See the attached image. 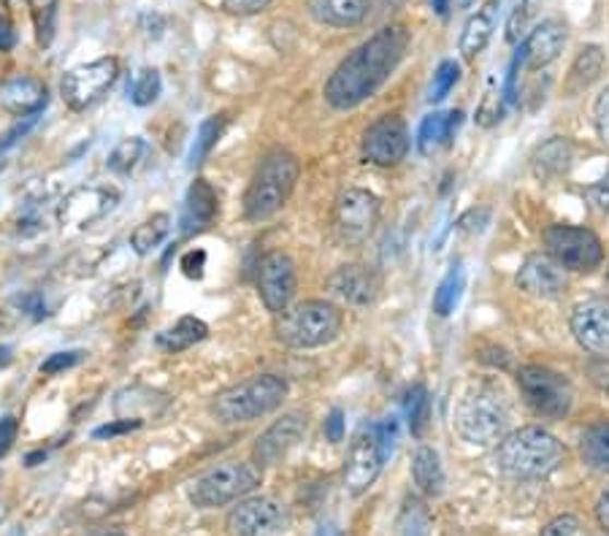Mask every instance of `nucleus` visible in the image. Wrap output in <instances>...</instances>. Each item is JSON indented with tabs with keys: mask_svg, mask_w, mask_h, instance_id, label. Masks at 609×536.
Segmentation results:
<instances>
[{
	"mask_svg": "<svg viewBox=\"0 0 609 536\" xmlns=\"http://www.w3.org/2000/svg\"><path fill=\"white\" fill-rule=\"evenodd\" d=\"M409 47V31L404 25H385L355 47L325 84V100L338 111H347L369 100L391 79Z\"/></svg>",
	"mask_w": 609,
	"mask_h": 536,
	"instance_id": "nucleus-1",
	"label": "nucleus"
},
{
	"mask_svg": "<svg viewBox=\"0 0 609 536\" xmlns=\"http://www.w3.org/2000/svg\"><path fill=\"white\" fill-rule=\"evenodd\" d=\"M563 448L541 426H526L506 433L495 450V464L515 479H541L561 466Z\"/></svg>",
	"mask_w": 609,
	"mask_h": 536,
	"instance_id": "nucleus-2",
	"label": "nucleus"
},
{
	"mask_svg": "<svg viewBox=\"0 0 609 536\" xmlns=\"http://www.w3.org/2000/svg\"><path fill=\"white\" fill-rule=\"evenodd\" d=\"M285 396L287 382L282 377L258 374L252 380L219 391L208 404V412L223 426H239V422H252L258 417H266L274 409H279Z\"/></svg>",
	"mask_w": 609,
	"mask_h": 536,
	"instance_id": "nucleus-3",
	"label": "nucleus"
},
{
	"mask_svg": "<svg viewBox=\"0 0 609 536\" xmlns=\"http://www.w3.org/2000/svg\"><path fill=\"white\" fill-rule=\"evenodd\" d=\"M298 174H301V166H298L296 155H290V152L285 150L268 152L261 160V166H258L250 188H247V219L261 223V219L274 217V214L285 206L287 199H290L292 190H296Z\"/></svg>",
	"mask_w": 609,
	"mask_h": 536,
	"instance_id": "nucleus-4",
	"label": "nucleus"
},
{
	"mask_svg": "<svg viewBox=\"0 0 609 536\" xmlns=\"http://www.w3.org/2000/svg\"><path fill=\"white\" fill-rule=\"evenodd\" d=\"M453 422L464 442L474 448H490L506 437L510 409L493 388H471L455 404Z\"/></svg>",
	"mask_w": 609,
	"mask_h": 536,
	"instance_id": "nucleus-5",
	"label": "nucleus"
},
{
	"mask_svg": "<svg viewBox=\"0 0 609 536\" xmlns=\"http://www.w3.org/2000/svg\"><path fill=\"white\" fill-rule=\"evenodd\" d=\"M342 325L344 314L336 303L312 298V301H301L279 314L276 338L292 349H314L334 342L342 334Z\"/></svg>",
	"mask_w": 609,
	"mask_h": 536,
	"instance_id": "nucleus-6",
	"label": "nucleus"
},
{
	"mask_svg": "<svg viewBox=\"0 0 609 536\" xmlns=\"http://www.w3.org/2000/svg\"><path fill=\"white\" fill-rule=\"evenodd\" d=\"M263 472L258 464H247V461H228V464L217 466V469L206 472L199 477L190 488V501L201 510H214V507H225L230 501L241 499V496L252 493L261 485Z\"/></svg>",
	"mask_w": 609,
	"mask_h": 536,
	"instance_id": "nucleus-7",
	"label": "nucleus"
},
{
	"mask_svg": "<svg viewBox=\"0 0 609 536\" xmlns=\"http://www.w3.org/2000/svg\"><path fill=\"white\" fill-rule=\"evenodd\" d=\"M541 241H545L547 258H552L563 271L588 274V271L599 269L601 261H605L601 239L588 228H577V225H550V228L541 234Z\"/></svg>",
	"mask_w": 609,
	"mask_h": 536,
	"instance_id": "nucleus-8",
	"label": "nucleus"
},
{
	"mask_svg": "<svg viewBox=\"0 0 609 536\" xmlns=\"http://www.w3.org/2000/svg\"><path fill=\"white\" fill-rule=\"evenodd\" d=\"M517 385L523 398L534 412L550 420H561L569 415L574 404V391L569 380L547 366H523L517 371Z\"/></svg>",
	"mask_w": 609,
	"mask_h": 536,
	"instance_id": "nucleus-9",
	"label": "nucleus"
},
{
	"mask_svg": "<svg viewBox=\"0 0 609 536\" xmlns=\"http://www.w3.org/2000/svg\"><path fill=\"white\" fill-rule=\"evenodd\" d=\"M391 458L382 439L380 422H366L358 433H355L353 444H349L347 464H344V485L353 496L366 493L380 477L382 466Z\"/></svg>",
	"mask_w": 609,
	"mask_h": 536,
	"instance_id": "nucleus-10",
	"label": "nucleus"
},
{
	"mask_svg": "<svg viewBox=\"0 0 609 536\" xmlns=\"http://www.w3.org/2000/svg\"><path fill=\"white\" fill-rule=\"evenodd\" d=\"M117 76H120L117 58L93 60V63L71 68L60 82V93L73 111H84L115 87Z\"/></svg>",
	"mask_w": 609,
	"mask_h": 536,
	"instance_id": "nucleus-11",
	"label": "nucleus"
},
{
	"mask_svg": "<svg viewBox=\"0 0 609 536\" xmlns=\"http://www.w3.org/2000/svg\"><path fill=\"white\" fill-rule=\"evenodd\" d=\"M380 219V199L371 190L349 188L338 195L334 209V230L344 245H360L369 239Z\"/></svg>",
	"mask_w": 609,
	"mask_h": 536,
	"instance_id": "nucleus-12",
	"label": "nucleus"
},
{
	"mask_svg": "<svg viewBox=\"0 0 609 536\" xmlns=\"http://www.w3.org/2000/svg\"><path fill=\"white\" fill-rule=\"evenodd\" d=\"M228 528L236 536H282L290 528V512L271 496L244 499L230 510Z\"/></svg>",
	"mask_w": 609,
	"mask_h": 536,
	"instance_id": "nucleus-13",
	"label": "nucleus"
},
{
	"mask_svg": "<svg viewBox=\"0 0 609 536\" xmlns=\"http://www.w3.org/2000/svg\"><path fill=\"white\" fill-rule=\"evenodd\" d=\"M363 157L366 163L391 168L398 166L409 152V128L398 115H385L371 122L363 133Z\"/></svg>",
	"mask_w": 609,
	"mask_h": 536,
	"instance_id": "nucleus-14",
	"label": "nucleus"
},
{
	"mask_svg": "<svg viewBox=\"0 0 609 536\" xmlns=\"http://www.w3.org/2000/svg\"><path fill=\"white\" fill-rule=\"evenodd\" d=\"M298 287V271L290 255L285 252H268L258 266V293L268 312L282 314L290 307Z\"/></svg>",
	"mask_w": 609,
	"mask_h": 536,
	"instance_id": "nucleus-15",
	"label": "nucleus"
},
{
	"mask_svg": "<svg viewBox=\"0 0 609 536\" xmlns=\"http://www.w3.org/2000/svg\"><path fill=\"white\" fill-rule=\"evenodd\" d=\"M572 334L580 347L609 358V298H588L572 312Z\"/></svg>",
	"mask_w": 609,
	"mask_h": 536,
	"instance_id": "nucleus-16",
	"label": "nucleus"
},
{
	"mask_svg": "<svg viewBox=\"0 0 609 536\" xmlns=\"http://www.w3.org/2000/svg\"><path fill=\"white\" fill-rule=\"evenodd\" d=\"M303 433H307V415H301V412H287V415H282L274 426H268L266 431L258 437L255 450H252L255 464L258 466L279 464V461L285 458L298 442H301Z\"/></svg>",
	"mask_w": 609,
	"mask_h": 536,
	"instance_id": "nucleus-17",
	"label": "nucleus"
},
{
	"mask_svg": "<svg viewBox=\"0 0 609 536\" xmlns=\"http://www.w3.org/2000/svg\"><path fill=\"white\" fill-rule=\"evenodd\" d=\"M569 31L561 20H545L539 22L534 31L526 33L523 44L517 47L521 63L528 71H539V68L550 65L552 60H558V55L566 47Z\"/></svg>",
	"mask_w": 609,
	"mask_h": 536,
	"instance_id": "nucleus-18",
	"label": "nucleus"
},
{
	"mask_svg": "<svg viewBox=\"0 0 609 536\" xmlns=\"http://www.w3.org/2000/svg\"><path fill=\"white\" fill-rule=\"evenodd\" d=\"M515 282L523 293L541 298V301H556L566 293V274L547 255H528L517 271Z\"/></svg>",
	"mask_w": 609,
	"mask_h": 536,
	"instance_id": "nucleus-19",
	"label": "nucleus"
},
{
	"mask_svg": "<svg viewBox=\"0 0 609 536\" xmlns=\"http://www.w3.org/2000/svg\"><path fill=\"white\" fill-rule=\"evenodd\" d=\"M329 290L349 307H371L380 293V279L369 266L349 263L329 276Z\"/></svg>",
	"mask_w": 609,
	"mask_h": 536,
	"instance_id": "nucleus-20",
	"label": "nucleus"
},
{
	"mask_svg": "<svg viewBox=\"0 0 609 536\" xmlns=\"http://www.w3.org/2000/svg\"><path fill=\"white\" fill-rule=\"evenodd\" d=\"M120 195L117 190L109 188H79L60 206V223L76 225V228H87L95 219H100L104 214H109L115 209V203Z\"/></svg>",
	"mask_w": 609,
	"mask_h": 536,
	"instance_id": "nucleus-21",
	"label": "nucleus"
},
{
	"mask_svg": "<svg viewBox=\"0 0 609 536\" xmlns=\"http://www.w3.org/2000/svg\"><path fill=\"white\" fill-rule=\"evenodd\" d=\"M47 100V84L31 73H16V76L5 79L0 87V104L14 117H38Z\"/></svg>",
	"mask_w": 609,
	"mask_h": 536,
	"instance_id": "nucleus-22",
	"label": "nucleus"
},
{
	"mask_svg": "<svg viewBox=\"0 0 609 536\" xmlns=\"http://www.w3.org/2000/svg\"><path fill=\"white\" fill-rule=\"evenodd\" d=\"M499 5L501 0H485L477 11L466 20L464 31H461L458 49L466 60H474L477 55L485 52V47L490 44L495 31V22H499Z\"/></svg>",
	"mask_w": 609,
	"mask_h": 536,
	"instance_id": "nucleus-23",
	"label": "nucleus"
},
{
	"mask_svg": "<svg viewBox=\"0 0 609 536\" xmlns=\"http://www.w3.org/2000/svg\"><path fill=\"white\" fill-rule=\"evenodd\" d=\"M214 217H217V193L206 179H195L188 190V201H184L182 234H199L214 223Z\"/></svg>",
	"mask_w": 609,
	"mask_h": 536,
	"instance_id": "nucleus-24",
	"label": "nucleus"
},
{
	"mask_svg": "<svg viewBox=\"0 0 609 536\" xmlns=\"http://www.w3.org/2000/svg\"><path fill=\"white\" fill-rule=\"evenodd\" d=\"M309 9L320 25L355 27L369 16L371 0H312Z\"/></svg>",
	"mask_w": 609,
	"mask_h": 536,
	"instance_id": "nucleus-25",
	"label": "nucleus"
},
{
	"mask_svg": "<svg viewBox=\"0 0 609 536\" xmlns=\"http://www.w3.org/2000/svg\"><path fill=\"white\" fill-rule=\"evenodd\" d=\"M461 117H464L461 111H433V115H428L422 120L420 131H417V150L428 157L437 155L442 146H447L453 141V135L461 126Z\"/></svg>",
	"mask_w": 609,
	"mask_h": 536,
	"instance_id": "nucleus-26",
	"label": "nucleus"
},
{
	"mask_svg": "<svg viewBox=\"0 0 609 536\" xmlns=\"http://www.w3.org/2000/svg\"><path fill=\"white\" fill-rule=\"evenodd\" d=\"M534 174L539 179H558L572 166V144L566 139H550L534 152L532 157Z\"/></svg>",
	"mask_w": 609,
	"mask_h": 536,
	"instance_id": "nucleus-27",
	"label": "nucleus"
},
{
	"mask_svg": "<svg viewBox=\"0 0 609 536\" xmlns=\"http://www.w3.org/2000/svg\"><path fill=\"white\" fill-rule=\"evenodd\" d=\"M206 336L208 325L203 323V320L193 318V314H188V318H179L171 329L160 331V334H157V344H160L163 349H168V353H182V349H190Z\"/></svg>",
	"mask_w": 609,
	"mask_h": 536,
	"instance_id": "nucleus-28",
	"label": "nucleus"
},
{
	"mask_svg": "<svg viewBox=\"0 0 609 536\" xmlns=\"http://www.w3.org/2000/svg\"><path fill=\"white\" fill-rule=\"evenodd\" d=\"M601 65H605V52H601V47L588 44V47L580 49V55L574 58L572 68H569L566 93L577 95V93H583L585 87H590V82L599 76Z\"/></svg>",
	"mask_w": 609,
	"mask_h": 536,
	"instance_id": "nucleus-29",
	"label": "nucleus"
},
{
	"mask_svg": "<svg viewBox=\"0 0 609 536\" xmlns=\"http://www.w3.org/2000/svg\"><path fill=\"white\" fill-rule=\"evenodd\" d=\"M411 479L426 496H439L444 488V472L439 464V453L433 448H417L411 458Z\"/></svg>",
	"mask_w": 609,
	"mask_h": 536,
	"instance_id": "nucleus-30",
	"label": "nucleus"
},
{
	"mask_svg": "<svg viewBox=\"0 0 609 536\" xmlns=\"http://www.w3.org/2000/svg\"><path fill=\"white\" fill-rule=\"evenodd\" d=\"M168 234H171V214H152L150 219L135 225V230L131 234V247L139 255H150L152 250H157L168 239Z\"/></svg>",
	"mask_w": 609,
	"mask_h": 536,
	"instance_id": "nucleus-31",
	"label": "nucleus"
},
{
	"mask_svg": "<svg viewBox=\"0 0 609 536\" xmlns=\"http://www.w3.org/2000/svg\"><path fill=\"white\" fill-rule=\"evenodd\" d=\"M580 453H583V461L590 469L609 474V422L590 426L588 431L583 433Z\"/></svg>",
	"mask_w": 609,
	"mask_h": 536,
	"instance_id": "nucleus-32",
	"label": "nucleus"
},
{
	"mask_svg": "<svg viewBox=\"0 0 609 536\" xmlns=\"http://www.w3.org/2000/svg\"><path fill=\"white\" fill-rule=\"evenodd\" d=\"M464 285H466L464 266H461V263H453V269L447 271L442 285H439L437 293H433V312H437L439 318H447L450 312H455V307H458L461 301V293H464Z\"/></svg>",
	"mask_w": 609,
	"mask_h": 536,
	"instance_id": "nucleus-33",
	"label": "nucleus"
},
{
	"mask_svg": "<svg viewBox=\"0 0 609 536\" xmlns=\"http://www.w3.org/2000/svg\"><path fill=\"white\" fill-rule=\"evenodd\" d=\"M144 155H146V141L139 139V135H135V139L120 141L109 155V171L120 174V177H128V174H133L135 168L141 166Z\"/></svg>",
	"mask_w": 609,
	"mask_h": 536,
	"instance_id": "nucleus-34",
	"label": "nucleus"
},
{
	"mask_svg": "<svg viewBox=\"0 0 609 536\" xmlns=\"http://www.w3.org/2000/svg\"><path fill=\"white\" fill-rule=\"evenodd\" d=\"M225 126H228L225 115H214L203 122V126L199 128V135H195L193 150H190V168L201 166V163L212 155V150L217 146V141L223 139Z\"/></svg>",
	"mask_w": 609,
	"mask_h": 536,
	"instance_id": "nucleus-35",
	"label": "nucleus"
},
{
	"mask_svg": "<svg viewBox=\"0 0 609 536\" xmlns=\"http://www.w3.org/2000/svg\"><path fill=\"white\" fill-rule=\"evenodd\" d=\"M404 415L411 437H422V431H426L428 426V417H431V398H428L426 388H409V393H406L404 398Z\"/></svg>",
	"mask_w": 609,
	"mask_h": 536,
	"instance_id": "nucleus-36",
	"label": "nucleus"
},
{
	"mask_svg": "<svg viewBox=\"0 0 609 536\" xmlns=\"http://www.w3.org/2000/svg\"><path fill=\"white\" fill-rule=\"evenodd\" d=\"M541 0H515L510 9V16H506V41L517 44L526 38L528 27H532V20L537 16Z\"/></svg>",
	"mask_w": 609,
	"mask_h": 536,
	"instance_id": "nucleus-37",
	"label": "nucleus"
},
{
	"mask_svg": "<svg viewBox=\"0 0 609 536\" xmlns=\"http://www.w3.org/2000/svg\"><path fill=\"white\" fill-rule=\"evenodd\" d=\"M160 71H157V68H141L131 87V100L135 106H152L160 98Z\"/></svg>",
	"mask_w": 609,
	"mask_h": 536,
	"instance_id": "nucleus-38",
	"label": "nucleus"
},
{
	"mask_svg": "<svg viewBox=\"0 0 609 536\" xmlns=\"http://www.w3.org/2000/svg\"><path fill=\"white\" fill-rule=\"evenodd\" d=\"M458 79H461V65L455 63V60H444V63L437 68V73H433V82L431 87H428V100H431V104H439V100L447 98L450 90L458 84Z\"/></svg>",
	"mask_w": 609,
	"mask_h": 536,
	"instance_id": "nucleus-39",
	"label": "nucleus"
},
{
	"mask_svg": "<svg viewBox=\"0 0 609 536\" xmlns=\"http://www.w3.org/2000/svg\"><path fill=\"white\" fill-rule=\"evenodd\" d=\"M501 115H504V98H501V93L495 90V82H490L482 100H479L477 117H474V120H477L479 128H493L495 122L501 120Z\"/></svg>",
	"mask_w": 609,
	"mask_h": 536,
	"instance_id": "nucleus-40",
	"label": "nucleus"
},
{
	"mask_svg": "<svg viewBox=\"0 0 609 536\" xmlns=\"http://www.w3.org/2000/svg\"><path fill=\"white\" fill-rule=\"evenodd\" d=\"M398 536H428V512L420 501H406L398 517Z\"/></svg>",
	"mask_w": 609,
	"mask_h": 536,
	"instance_id": "nucleus-41",
	"label": "nucleus"
},
{
	"mask_svg": "<svg viewBox=\"0 0 609 536\" xmlns=\"http://www.w3.org/2000/svg\"><path fill=\"white\" fill-rule=\"evenodd\" d=\"M33 9V16H36V27H38V41L49 44L52 41V27H55V5L58 0H27Z\"/></svg>",
	"mask_w": 609,
	"mask_h": 536,
	"instance_id": "nucleus-42",
	"label": "nucleus"
},
{
	"mask_svg": "<svg viewBox=\"0 0 609 536\" xmlns=\"http://www.w3.org/2000/svg\"><path fill=\"white\" fill-rule=\"evenodd\" d=\"M82 358H84L82 349H68V353L49 355V358L41 364V374H47V377L60 374V371H68V369H73L76 364H82Z\"/></svg>",
	"mask_w": 609,
	"mask_h": 536,
	"instance_id": "nucleus-43",
	"label": "nucleus"
},
{
	"mask_svg": "<svg viewBox=\"0 0 609 536\" xmlns=\"http://www.w3.org/2000/svg\"><path fill=\"white\" fill-rule=\"evenodd\" d=\"M539 536H583V526L574 515H558L541 528Z\"/></svg>",
	"mask_w": 609,
	"mask_h": 536,
	"instance_id": "nucleus-44",
	"label": "nucleus"
},
{
	"mask_svg": "<svg viewBox=\"0 0 609 536\" xmlns=\"http://www.w3.org/2000/svg\"><path fill=\"white\" fill-rule=\"evenodd\" d=\"M594 126H596V133H599V139L609 146V87L599 95V98H596Z\"/></svg>",
	"mask_w": 609,
	"mask_h": 536,
	"instance_id": "nucleus-45",
	"label": "nucleus"
},
{
	"mask_svg": "<svg viewBox=\"0 0 609 536\" xmlns=\"http://www.w3.org/2000/svg\"><path fill=\"white\" fill-rule=\"evenodd\" d=\"M271 3H274V0H223V9L230 11V14L250 16L266 11Z\"/></svg>",
	"mask_w": 609,
	"mask_h": 536,
	"instance_id": "nucleus-46",
	"label": "nucleus"
},
{
	"mask_svg": "<svg viewBox=\"0 0 609 536\" xmlns=\"http://www.w3.org/2000/svg\"><path fill=\"white\" fill-rule=\"evenodd\" d=\"M139 426H141V420H115V422H109V426L95 428L93 437L95 439H115V437H122V433L135 431Z\"/></svg>",
	"mask_w": 609,
	"mask_h": 536,
	"instance_id": "nucleus-47",
	"label": "nucleus"
},
{
	"mask_svg": "<svg viewBox=\"0 0 609 536\" xmlns=\"http://www.w3.org/2000/svg\"><path fill=\"white\" fill-rule=\"evenodd\" d=\"M16 431H20V422H16L14 417L11 415L0 417V458H3L11 448H14Z\"/></svg>",
	"mask_w": 609,
	"mask_h": 536,
	"instance_id": "nucleus-48",
	"label": "nucleus"
},
{
	"mask_svg": "<svg viewBox=\"0 0 609 536\" xmlns=\"http://www.w3.org/2000/svg\"><path fill=\"white\" fill-rule=\"evenodd\" d=\"M588 199L601 214H609V171L588 188Z\"/></svg>",
	"mask_w": 609,
	"mask_h": 536,
	"instance_id": "nucleus-49",
	"label": "nucleus"
},
{
	"mask_svg": "<svg viewBox=\"0 0 609 536\" xmlns=\"http://www.w3.org/2000/svg\"><path fill=\"white\" fill-rule=\"evenodd\" d=\"M203 269H206V252L203 250H190L188 255L182 258V271L190 279H201Z\"/></svg>",
	"mask_w": 609,
	"mask_h": 536,
	"instance_id": "nucleus-50",
	"label": "nucleus"
},
{
	"mask_svg": "<svg viewBox=\"0 0 609 536\" xmlns=\"http://www.w3.org/2000/svg\"><path fill=\"white\" fill-rule=\"evenodd\" d=\"M325 437H329L331 444H338L344 439V412L338 406L331 412L329 420H325Z\"/></svg>",
	"mask_w": 609,
	"mask_h": 536,
	"instance_id": "nucleus-51",
	"label": "nucleus"
},
{
	"mask_svg": "<svg viewBox=\"0 0 609 536\" xmlns=\"http://www.w3.org/2000/svg\"><path fill=\"white\" fill-rule=\"evenodd\" d=\"M16 307L25 309L27 314H33L36 320H41L47 314V307H44V298L38 293H31V296H20L16 298Z\"/></svg>",
	"mask_w": 609,
	"mask_h": 536,
	"instance_id": "nucleus-52",
	"label": "nucleus"
},
{
	"mask_svg": "<svg viewBox=\"0 0 609 536\" xmlns=\"http://www.w3.org/2000/svg\"><path fill=\"white\" fill-rule=\"evenodd\" d=\"M14 44H16L14 27H11V22L0 14V52H9V49H14Z\"/></svg>",
	"mask_w": 609,
	"mask_h": 536,
	"instance_id": "nucleus-53",
	"label": "nucleus"
},
{
	"mask_svg": "<svg viewBox=\"0 0 609 536\" xmlns=\"http://www.w3.org/2000/svg\"><path fill=\"white\" fill-rule=\"evenodd\" d=\"M596 517H599L601 526L609 528V488L599 496V501H596Z\"/></svg>",
	"mask_w": 609,
	"mask_h": 536,
	"instance_id": "nucleus-54",
	"label": "nucleus"
},
{
	"mask_svg": "<svg viewBox=\"0 0 609 536\" xmlns=\"http://www.w3.org/2000/svg\"><path fill=\"white\" fill-rule=\"evenodd\" d=\"M314 536H342V532H338L334 523H323V526L318 528V534H314Z\"/></svg>",
	"mask_w": 609,
	"mask_h": 536,
	"instance_id": "nucleus-55",
	"label": "nucleus"
},
{
	"mask_svg": "<svg viewBox=\"0 0 609 536\" xmlns=\"http://www.w3.org/2000/svg\"><path fill=\"white\" fill-rule=\"evenodd\" d=\"M431 5H433V11H437L439 16H447L450 0H431Z\"/></svg>",
	"mask_w": 609,
	"mask_h": 536,
	"instance_id": "nucleus-56",
	"label": "nucleus"
},
{
	"mask_svg": "<svg viewBox=\"0 0 609 536\" xmlns=\"http://www.w3.org/2000/svg\"><path fill=\"white\" fill-rule=\"evenodd\" d=\"M44 458H47V453H44V450H38V453H31V455H27L25 464H27V466H38Z\"/></svg>",
	"mask_w": 609,
	"mask_h": 536,
	"instance_id": "nucleus-57",
	"label": "nucleus"
},
{
	"mask_svg": "<svg viewBox=\"0 0 609 536\" xmlns=\"http://www.w3.org/2000/svg\"><path fill=\"white\" fill-rule=\"evenodd\" d=\"M406 0H382V5H385V9H398V5H404Z\"/></svg>",
	"mask_w": 609,
	"mask_h": 536,
	"instance_id": "nucleus-58",
	"label": "nucleus"
},
{
	"mask_svg": "<svg viewBox=\"0 0 609 536\" xmlns=\"http://www.w3.org/2000/svg\"><path fill=\"white\" fill-rule=\"evenodd\" d=\"M458 3H461V5H471L474 0H458Z\"/></svg>",
	"mask_w": 609,
	"mask_h": 536,
	"instance_id": "nucleus-59",
	"label": "nucleus"
},
{
	"mask_svg": "<svg viewBox=\"0 0 609 536\" xmlns=\"http://www.w3.org/2000/svg\"><path fill=\"white\" fill-rule=\"evenodd\" d=\"M106 536H126V534H106Z\"/></svg>",
	"mask_w": 609,
	"mask_h": 536,
	"instance_id": "nucleus-60",
	"label": "nucleus"
},
{
	"mask_svg": "<svg viewBox=\"0 0 609 536\" xmlns=\"http://www.w3.org/2000/svg\"><path fill=\"white\" fill-rule=\"evenodd\" d=\"M607 282H609V269H607Z\"/></svg>",
	"mask_w": 609,
	"mask_h": 536,
	"instance_id": "nucleus-61",
	"label": "nucleus"
}]
</instances>
